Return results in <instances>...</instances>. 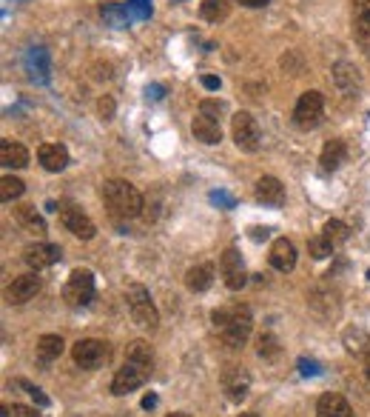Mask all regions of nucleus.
Wrapping results in <instances>:
<instances>
[{
  "instance_id": "obj_1",
  "label": "nucleus",
  "mask_w": 370,
  "mask_h": 417,
  "mask_svg": "<svg viewBox=\"0 0 370 417\" xmlns=\"http://www.w3.org/2000/svg\"><path fill=\"white\" fill-rule=\"evenodd\" d=\"M211 323L220 332L222 343L228 349H242L245 340L251 337V329H254V314H251L248 306H228V309L213 312Z\"/></svg>"
},
{
  "instance_id": "obj_2",
  "label": "nucleus",
  "mask_w": 370,
  "mask_h": 417,
  "mask_svg": "<svg viewBox=\"0 0 370 417\" xmlns=\"http://www.w3.org/2000/svg\"><path fill=\"white\" fill-rule=\"evenodd\" d=\"M103 200L111 208L114 217H140L143 208H146V197L140 195V189L128 183V180H106L103 183Z\"/></svg>"
},
{
  "instance_id": "obj_3",
  "label": "nucleus",
  "mask_w": 370,
  "mask_h": 417,
  "mask_svg": "<svg viewBox=\"0 0 370 417\" xmlns=\"http://www.w3.org/2000/svg\"><path fill=\"white\" fill-rule=\"evenodd\" d=\"M126 306L134 317V323L143 326V329H157L160 323V312L157 306H154V300L148 295L146 286H140V283H131V286L126 289Z\"/></svg>"
},
{
  "instance_id": "obj_4",
  "label": "nucleus",
  "mask_w": 370,
  "mask_h": 417,
  "mask_svg": "<svg viewBox=\"0 0 370 417\" xmlns=\"http://www.w3.org/2000/svg\"><path fill=\"white\" fill-rule=\"evenodd\" d=\"M322 115H325V94L310 89L305 94H299V100L294 106V123L299 129H316L322 123Z\"/></svg>"
},
{
  "instance_id": "obj_5",
  "label": "nucleus",
  "mask_w": 370,
  "mask_h": 417,
  "mask_svg": "<svg viewBox=\"0 0 370 417\" xmlns=\"http://www.w3.org/2000/svg\"><path fill=\"white\" fill-rule=\"evenodd\" d=\"M94 275L89 269H74L66 280L63 286V300L69 303V306H89V303L94 300Z\"/></svg>"
},
{
  "instance_id": "obj_6",
  "label": "nucleus",
  "mask_w": 370,
  "mask_h": 417,
  "mask_svg": "<svg viewBox=\"0 0 370 417\" xmlns=\"http://www.w3.org/2000/svg\"><path fill=\"white\" fill-rule=\"evenodd\" d=\"M108 354H111V349H108L106 340H94V337L77 340L71 346V357L80 369H100L108 360Z\"/></svg>"
},
{
  "instance_id": "obj_7",
  "label": "nucleus",
  "mask_w": 370,
  "mask_h": 417,
  "mask_svg": "<svg viewBox=\"0 0 370 417\" xmlns=\"http://www.w3.org/2000/svg\"><path fill=\"white\" fill-rule=\"evenodd\" d=\"M231 135H233V143L237 149L248 151V155H254L259 149V126L254 120V115H248V111H237V115L231 118Z\"/></svg>"
},
{
  "instance_id": "obj_8",
  "label": "nucleus",
  "mask_w": 370,
  "mask_h": 417,
  "mask_svg": "<svg viewBox=\"0 0 370 417\" xmlns=\"http://www.w3.org/2000/svg\"><path fill=\"white\" fill-rule=\"evenodd\" d=\"M222 392L231 403H242L251 392V374L245 366H225L222 372Z\"/></svg>"
},
{
  "instance_id": "obj_9",
  "label": "nucleus",
  "mask_w": 370,
  "mask_h": 417,
  "mask_svg": "<svg viewBox=\"0 0 370 417\" xmlns=\"http://www.w3.org/2000/svg\"><path fill=\"white\" fill-rule=\"evenodd\" d=\"M220 275L225 280V286L231 292H240L245 283H248V275H245V266H242V257L237 249H225L222 257H220Z\"/></svg>"
},
{
  "instance_id": "obj_10",
  "label": "nucleus",
  "mask_w": 370,
  "mask_h": 417,
  "mask_svg": "<svg viewBox=\"0 0 370 417\" xmlns=\"http://www.w3.org/2000/svg\"><path fill=\"white\" fill-rule=\"evenodd\" d=\"M148 374H151V372H146V369H140V366H134V363H126L120 372L114 374V381H111V394L123 397V394H128V392H134V389H140V386L148 381Z\"/></svg>"
},
{
  "instance_id": "obj_11",
  "label": "nucleus",
  "mask_w": 370,
  "mask_h": 417,
  "mask_svg": "<svg viewBox=\"0 0 370 417\" xmlns=\"http://www.w3.org/2000/svg\"><path fill=\"white\" fill-rule=\"evenodd\" d=\"M37 292H41V277H37V272H26L12 280V286L6 289V303L21 306V303H29Z\"/></svg>"
},
{
  "instance_id": "obj_12",
  "label": "nucleus",
  "mask_w": 370,
  "mask_h": 417,
  "mask_svg": "<svg viewBox=\"0 0 370 417\" xmlns=\"http://www.w3.org/2000/svg\"><path fill=\"white\" fill-rule=\"evenodd\" d=\"M23 260H26V266H32L34 272L37 269H49L54 266L57 260H60V246H54V243H32L23 249Z\"/></svg>"
},
{
  "instance_id": "obj_13",
  "label": "nucleus",
  "mask_w": 370,
  "mask_h": 417,
  "mask_svg": "<svg viewBox=\"0 0 370 417\" xmlns=\"http://www.w3.org/2000/svg\"><path fill=\"white\" fill-rule=\"evenodd\" d=\"M23 66L29 72V81L34 83H49V72H51V61H49V52L43 46H32L23 58Z\"/></svg>"
},
{
  "instance_id": "obj_14",
  "label": "nucleus",
  "mask_w": 370,
  "mask_h": 417,
  "mask_svg": "<svg viewBox=\"0 0 370 417\" xmlns=\"http://www.w3.org/2000/svg\"><path fill=\"white\" fill-rule=\"evenodd\" d=\"M60 220H63L66 229H69L74 237H80V240H91V237L97 235L94 220H91L89 215H83L80 208H63V212H60Z\"/></svg>"
},
{
  "instance_id": "obj_15",
  "label": "nucleus",
  "mask_w": 370,
  "mask_h": 417,
  "mask_svg": "<svg viewBox=\"0 0 370 417\" xmlns=\"http://www.w3.org/2000/svg\"><path fill=\"white\" fill-rule=\"evenodd\" d=\"M268 260H270V266H274L277 272H294V266H297V246L290 243L288 237H279V240H274V246H270Z\"/></svg>"
},
{
  "instance_id": "obj_16",
  "label": "nucleus",
  "mask_w": 370,
  "mask_h": 417,
  "mask_svg": "<svg viewBox=\"0 0 370 417\" xmlns=\"http://www.w3.org/2000/svg\"><path fill=\"white\" fill-rule=\"evenodd\" d=\"M37 160H41V166L46 172H63L69 166V151L60 143H43L37 149Z\"/></svg>"
},
{
  "instance_id": "obj_17",
  "label": "nucleus",
  "mask_w": 370,
  "mask_h": 417,
  "mask_svg": "<svg viewBox=\"0 0 370 417\" xmlns=\"http://www.w3.org/2000/svg\"><path fill=\"white\" fill-rule=\"evenodd\" d=\"M334 83L345 92V94H356L362 89V74L354 63H347V61H339L334 66Z\"/></svg>"
},
{
  "instance_id": "obj_18",
  "label": "nucleus",
  "mask_w": 370,
  "mask_h": 417,
  "mask_svg": "<svg viewBox=\"0 0 370 417\" xmlns=\"http://www.w3.org/2000/svg\"><path fill=\"white\" fill-rule=\"evenodd\" d=\"M254 192H257V200L265 203V206H282L285 203V186L277 178H270V175H265V178L257 180Z\"/></svg>"
},
{
  "instance_id": "obj_19",
  "label": "nucleus",
  "mask_w": 370,
  "mask_h": 417,
  "mask_svg": "<svg viewBox=\"0 0 370 417\" xmlns=\"http://www.w3.org/2000/svg\"><path fill=\"white\" fill-rule=\"evenodd\" d=\"M316 417H354V409H350V403L342 394L327 392V394L319 397V403H316Z\"/></svg>"
},
{
  "instance_id": "obj_20",
  "label": "nucleus",
  "mask_w": 370,
  "mask_h": 417,
  "mask_svg": "<svg viewBox=\"0 0 370 417\" xmlns=\"http://www.w3.org/2000/svg\"><path fill=\"white\" fill-rule=\"evenodd\" d=\"M308 306L314 309L319 317H330V314H339V295L330 292V289H314L308 297Z\"/></svg>"
},
{
  "instance_id": "obj_21",
  "label": "nucleus",
  "mask_w": 370,
  "mask_h": 417,
  "mask_svg": "<svg viewBox=\"0 0 370 417\" xmlns=\"http://www.w3.org/2000/svg\"><path fill=\"white\" fill-rule=\"evenodd\" d=\"M191 131H194V138H197L200 143L205 146H217L222 140V131H220V120H211L205 115H197L191 123Z\"/></svg>"
},
{
  "instance_id": "obj_22",
  "label": "nucleus",
  "mask_w": 370,
  "mask_h": 417,
  "mask_svg": "<svg viewBox=\"0 0 370 417\" xmlns=\"http://www.w3.org/2000/svg\"><path fill=\"white\" fill-rule=\"evenodd\" d=\"M0 163L6 169H26L29 166V151L26 146L14 140H0Z\"/></svg>"
},
{
  "instance_id": "obj_23",
  "label": "nucleus",
  "mask_w": 370,
  "mask_h": 417,
  "mask_svg": "<svg viewBox=\"0 0 370 417\" xmlns=\"http://www.w3.org/2000/svg\"><path fill=\"white\" fill-rule=\"evenodd\" d=\"M345 158H347V146H345V140H327V143L322 146L319 163H322L325 172H336V169L345 163Z\"/></svg>"
},
{
  "instance_id": "obj_24",
  "label": "nucleus",
  "mask_w": 370,
  "mask_h": 417,
  "mask_svg": "<svg viewBox=\"0 0 370 417\" xmlns=\"http://www.w3.org/2000/svg\"><path fill=\"white\" fill-rule=\"evenodd\" d=\"M211 283H213V266L211 263H200V266L188 269V275H185V286L191 292H208Z\"/></svg>"
},
{
  "instance_id": "obj_25",
  "label": "nucleus",
  "mask_w": 370,
  "mask_h": 417,
  "mask_svg": "<svg viewBox=\"0 0 370 417\" xmlns=\"http://www.w3.org/2000/svg\"><path fill=\"white\" fill-rule=\"evenodd\" d=\"M126 363H134V366H140L146 372L154 369V352H151V346L146 343V340H134V343L126 349Z\"/></svg>"
},
{
  "instance_id": "obj_26",
  "label": "nucleus",
  "mask_w": 370,
  "mask_h": 417,
  "mask_svg": "<svg viewBox=\"0 0 370 417\" xmlns=\"http://www.w3.org/2000/svg\"><path fill=\"white\" fill-rule=\"evenodd\" d=\"M63 337L60 334H43L41 340H37V360L41 363H51V360H57L63 354Z\"/></svg>"
},
{
  "instance_id": "obj_27",
  "label": "nucleus",
  "mask_w": 370,
  "mask_h": 417,
  "mask_svg": "<svg viewBox=\"0 0 370 417\" xmlns=\"http://www.w3.org/2000/svg\"><path fill=\"white\" fill-rule=\"evenodd\" d=\"M14 217H17V223H21L26 232H32V235H46V220L41 217V212H34V206H21Z\"/></svg>"
},
{
  "instance_id": "obj_28",
  "label": "nucleus",
  "mask_w": 370,
  "mask_h": 417,
  "mask_svg": "<svg viewBox=\"0 0 370 417\" xmlns=\"http://www.w3.org/2000/svg\"><path fill=\"white\" fill-rule=\"evenodd\" d=\"M200 14L208 23H222L231 14V0H203L200 3Z\"/></svg>"
},
{
  "instance_id": "obj_29",
  "label": "nucleus",
  "mask_w": 370,
  "mask_h": 417,
  "mask_svg": "<svg viewBox=\"0 0 370 417\" xmlns=\"http://www.w3.org/2000/svg\"><path fill=\"white\" fill-rule=\"evenodd\" d=\"M100 14H103V21H106L108 26H114V29H126V26L131 23V14H128V6H126V3H103Z\"/></svg>"
},
{
  "instance_id": "obj_30",
  "label": "nucleus",
  "mask_w": 370,
  "mask_h": 417,
  "mask_svg": "<svg viewBox=\"0 0 370 417\" xmlns=\"http://www.w3.org/2000/svg\"><path fill=\"white\" fill-rule=\"evenodd\" d=\"M279 352H282V346H279V337H277V334H270V332L259 334V340H257V354H259L262 360H277Z\"/></svg>"
},
{
  "instance_id": "obj_31",
  "label": "nucleus",
  "mask_w": 370,
  "mask_h": 417,
  "mask_svg": "<svg viewBox=\"0 0 370 417\" xmlns=\"http://www.w3.org/2000/svg\"><path fill=\"white\" fill-rule=\"evenodd\" d=\"M26 192V183L21 180V178H12V175H6L3 180H0V200L3 203H12V200H17Z\"/></svg>"
},
{
  "instance_id": "obj_32",
  "label": "nucleus",
  "mask_w": 370,
  "mask_h": 417,
  "mask_svg": "<svg viewBox=\"0 0 370 417\" xmlns=\"http://www.w3.org/2000/svg\"><path fill=\"white\" fill-rule=\"evenodd\" d=\"M345 343H347V352L350 354H367L365 346H370V334H365L362 329H354L345 334Z\"/></svg>"
},
{
  "instance_id": "obj_33",
  "label": "nucleus",
  "mask_w": 370,
  "mask_h": 417,
  "mask_svg": "<svg viewBox=\"0 0 370 417\" xmlns=\"http://www.w3.org/2000/svg\"><path fill=\"white\" fill-rule=\"evenodd\" d=\"M308 252H310V257H314V260H325V257L334 255V243H330L325 235L322 237H310L308 240Z\"/></svg>"
},
{
  "instance_id": "obj_34",
  "label": "nucleus",
  "mask_w": 370,
  "mask_h": 417,
  "mask_svg": "<svg viewBox=\"0 0 370 417\" xmlns=\"http://www.w3.org/2000/svg\"><path fill=\"white\" fill-rule=\"evenodd\" d=\"M322 232H325V237H327L330 243H334V246H339V243H345V240L350 237V229H347V226H345L342 220H327Z\"/></svg>"
},
{
  "instance_id": "obj_35",
  "label": "nucleus",
  "mask_w": 370,
  "mask_h": 417,
  "mask_svg": "<svg viewBox=\"0 0 370 417\" xmlns=\"http://www.w3.org/2000/svg\"><path fill=\"white\" fill-rule=\"evenodd\" d=\"M354 29L370 32V0H354Z\"/></svg>"
},
{
  "instance_id": "obj_36",
  "label": "nucleus",
  "mask_w": 370,
  "mask_h": 417,
  "mask_svg": "<svg viewBox=\"0 0 370 417\" xmlns=\"http://www.w3.org/2000/svg\"><path fill=\"white\" fill-rule=\"evenodd\" d=\"M128 14L131 21H146V17H151V0H128Z\"/></svg>"
},
{
  "instance_id": "obj_37",
  "label": "nucleus",
  "mask_w": 370,
  "mask_h": 417,
  "mask_svg": "<svg viewBox=\"0 0 370 417\" xmlns=\"http://www.w3.org/2000/svg\"><path fill=\"white\" fill-rule=\"evenodd\" d=\"M17 386H21V389H26V394L32 397V400H34L37 406H43V409H46V406L51 403V400H49V397L43 394V389H37L34 383H26V381H17Z\"/></svg>"
},
{
  "instance_id": "obj_38",
  "label": "nucleus",
  "mask_w": 370,
  "mask_h": 417,
  "mask_svg": "<svg viewBox=\"0 0 370 417\" xmlns=\"http://www.w3.org/2000/svg\"><path fill=\"white\" fill-rule=\"evenodd\" d=\"M222 111H225V106L220 103V100H203L200 103V115H205V118H211V120H220V115H222Z\"/></svg>"
},
{
  "instance_id": "obj_39",
  "label": "nucleus",
  "mask_w": 370,
  "mask_h": 417,
  "mask_svg": "<svg viewBox=\"0 0 370 417\" xmlns=\"http://www.w3.org/2000/svg\"><path fill=\"white\" fill-rule=\"evenodd\" d=\"M3 417H41V411L32 409V406L12 403V406H3Z\"/></svg>"
},
{
  "instance_id": "obj_40",
  "label": "nucleus",
  "mask_w": 370,
  "mask_h": 417,
  "mask_svg": "<svg viewBox=\"0 0 370 417\" xmlns=\"http://www.w3.org/2000/svg\"><path fill=\"white\" fill-rule=\"evenodd\" d=\"M114 98H111V94H103V98L100 100H97V111H100V118L103 120H111L114 118Z\"/></svg>"
},
{
  "instance_id": "obj_41",
  "label": "nucleus",
  "mask_w": 370,
  "mask_h": 417,
  "mask_svg": "<svg viewBox=\"0 0 370 417\" xmlns=\"http://www.w3.org/2000/svg\"><path fill=\"white\" fill-rule=\"evenodd\" d=\"M299 372H302V374H310V377H316V374H322V366L316 363V360L302 357V360H299Z\"/></svg>"
},
{
  "instance_id": "obj_42",
  "label": "nucleus",
  "mask_w": 370,
  "mask_h": 417,
  "mask_svg": "<svg viewBox=\"0 0 370 417\" xmlns=\"http://www.w3.org/2000/svg\"><path fill=\"white\" fill-rule=\"evenodd\" d=\"M354 37H356V43H359V49L370 58V32H365V29H354Z\"/></svg>"
},
{
  "instance_id": "obj_43",
  "label": "nucleus",
  "mask_w": 370,
  "mask_h": 417,
  "mask_svg": "<svg viewBox=\"0 0 370 417\" xmlns=\"http://www.w3.org/2000/svg\"><path fill=\"white\" fill-rule=\"evenodd\" d=\"M203 86H205L208 92H217V89L222 86V81H220V78H213V74H203Z\"/></svg>"
},
{
  "instance_id": "obj_44",
  "label": "nucleus",
  "mask_w": 370,
  "mask_h": 417,
  "mask_svg": "<svg viewBox=\"0 0 370 417\" xmlns=\"http://www.w3.org/2000/svg\"><path fill=\"white\" fill-rule=\"evenodd\" d=\"M211 200H213V203H222L225 208H231V206H233V197H231V195H225V192H211Z\"/></svg>"
},
{
  "instance_id": "obj_45",
  "label": "nucleus",
  "mask_w": 370,
  "mask_h": 417,
  "mask_svg": "<svg viewBox=\"0 0 370 417\" xmlns=\"http://www.w3.org/2000/svg\"><path fill=\"white\" fill-rule=\"evenodd\" d=\"M163 94H165V86H163V83H154V86H148V98H151V100H160Z\"/></svg>"
},
{
  "instance_id": "obj_46",
  "label": "nucleus",
  "mask_w": 370,
  "mask_h": 417,
  "mask_svg": "<svg viewBox=\"0 0 370 417\" xmlns=\"http://www.w3.org/2000/svg\"><path fill=\"white\" fill-rule=\"evenodd\" d=\"M240 6H245V9H262V6H268L270 0H237Z\"/></svg>"
},
{
  "instance_id": "obj_47",
  "label": "nucleus",
  "mask_w": 370,
  "mask_h": 417,
  "mask_svg": "<svg viewBox=\"0 0 370 417\" xmlns=\"http://www.w3.org/2000/svg\"><path fill=\"white\" fill-rule=\"evenodd\" d=\"M268 235H270V229H265V226H262V229H259V226H257V229H251V240H268Z\"/></svg>"
},
{
  "instance_id": "obj_48",
  "label": "nucleus",
  "mask_w": 370,
  "mask_h": 417,
  "mask_svg": "<svg viewBox=\"0 0 370 417\" xmlns=\"http://www.w3.org/2000/svg\"><path fill=\"white\" fill-rule=\"evenodd\" d=\"M154 406H157V394H146V397H143V409L148 411V409H154Z\"/></svg>"
},
{
  "instance_id": "obj_49",
  "label": "nucleus",
  "mask_w": 370,
  "mask_h": 417,
  "mask_svg": "<svg viewBox=\"0 0 370 417\" xmlns=\"http://www.w3.org/2000/svg\"><path fill=\"white\" fill-rule=\"evenodd\" d=\"M365 377L370 381V349H367V354H365Z\"/></svg>"
},
{
  "instance_id": "obj_50",
  "label": "nucleus",
  "mask_w": 370,
  "mask_h": 417,
  "mask_svg": "<svg viewBox=\"0 0 370 417\" xmlns=\"http://www.w3.org/2000/svg\"><path fill=\"white\" fill-rule=\"evenodd\" d=\"M165 417H191V414H185V411H171V414H165Z\"/></svg>"
},
{
  "instance_id": "obj_51",
  "label": "nucleus",
  "mask_w": 370,
  "mask_h": 417,
  "mask_svg": "<svg viewBox=\"0 0 370 417\" xmlns=\"http://www.w3.org/2000/svg\"><path fill=\"white\" fill-rule=\"evenodd\" d=\"M240 417H259V414H254V411H245V414H240Z\"/></svg>"
},
{
  "instance_id": "obj_52",
  "label": "nucleus",
  "mask_w": 370,
  "mask_h": 417,
  "mask_svg": "<svg viewBox=\"0 0 370 417\" xmlns=\"http://www.w3.org/2000/svg\"><path fill=\"white\" fill-rule=\"evenodd\" d=\"M17 3H23V0H17Z\"/></svg>"
}]
</instances>
